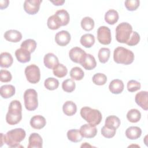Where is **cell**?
Masks as SVG:
<instances>
[{
  "label": "cell",
  "instance_id": "14",
  "mask_svg": "<svg viewBox=\"0 0 148 148\" xmlns=\"http://www.w3.org/2000/svg\"><path fill=\"white\" fill-rule=\"evenodd\" d=\"M85 69L92 70L94 69L97 66L96 60L93 56L90 54H87L84 57L83 60L80 64Z\"/></svg>",
  "mask_w": 148,
  "mask_h": 148
},
{
  "label": "cell",
  "instance_id": "15",
  "mask_svg": "<svg viewBox=\"0 0 148 148\" xmlns=\"http://www.w3.org/2000/svg\"><path fill=\"white\" fill-rule=\"evenodd\" d=\"M43 140L41 136L38 133H32L28 138V148L42 147Z\"/></svg>",
  "mask_w": 148,
  "mask_h": 148
},
{
  "label": "cell",
  "instance_id": "5",
  "mask_svg": "<svg viewBox=\"0 0 148 148\" xmlns=\"http://www.w3.org/2000/svg\"><path fill=\"white\" fill-rule=\"evenodd\" d=\"M132 27L127 22L119 24L116 28V39L121 43H126L132 33Z\"/></svg>",
  "mask_w": 148,
  "mask_h": 148
},
{
  "label": "cell",
  "instance_id": "23",
  "mask_svg": "<svg viewBox=\"0 0 148 148\" xmlns=\"http://www.w3.org/2000/svg\"><path fill=\"white\" fill-rule=\"evenodd\" d=\"M15 87L11 84L2 86L0 88V94L3 98L7 99L12 97L15 94Z\"/></svg>",
  "mask_w": 148,
  "mask_h": 148
},
{
  "label": "cell",
  "instance_id": "27",
  "mask_svg": "<svg viewBox=\"0 0 148 148\" xmlns=\"http://www.w3.org/2000/svg\"><path fill=\"white\" fill-rule=\"evenodd\" d=\"M47 25L48 28L52 30L58 29L61 26H62V24L60 19L55 14L54 15L50 16L48 18L47 21Z\"/></svg>",
  "mask_w": 148,
  "mask_h": 148
},
{
  "label": "cell",
  "instance_id": "38",
  "mask_svg": "<svg viewBox=\"0 0 148 148\" xmlns=\"http://www.w3.org/2000/svg\"><path fill=\"white\" fill-rule=\"evenodd\" d=\"M76 87V84L73 79H68L63 81L62 83V90L66 92H72Z\"/></svg>",
  "mask_w": 148,
  "mask_h": 148
},
{
  "label": "cell",
  "instance_id": "9",
  "mask_svg": "<svg viewBox=\"0 0 148 148\" xmlns=\"http://www.w3.org/2000/svg\"><path fill=\"white\" fill-rule=\"evenodd\" d=\"M42 2V0H26L24 3V9L28 14H35L38 12Z\"/></svg>",
  "mask_w": 148,
  "mask_h": 148
},
{
  "label": "cell",
  "instance_id": "7",
  "mask_svg": "<svg viewBox=\"0 0 148 148\" xmlns=\"http://www.w3.org/2000/svg\"><path fill=\"white\" fill-rule=\"evenodd\" d=\"M25 75L27 80L31 83L36 84L38 83L40 79V72L39 68L35 65L31 64L25 69Z\"/></svg>",
  "mask_w": 148,
  "mask_h": 148
},
{
  "label": "cell",
  "instance_id": "17",
  "mask_svg": "<svg viewBox=\"0 0 148 148\" xmlns=\"http://www.w3.org/2000/svg\"><path fill=\"white\" fill-rule=\"evenodd\" d=\"M4 38L8 41L17 43L21 40L22 34L17 30L10 29L5 32Z\"/></svg>",
  "mask_w": 148,
  "mask_h": 148
},
{
  "label": "cell",
  "instance_id": "26",
  "mask_svg": "<svg viewBox=\"0 0 148 148\" xmlns=\"http://www.w3.org/2000/svg\"><path fill=\"white\" fill-rule=\"evenodd\" d=\"M121 121L120 119L116 116L112 115L106 118L105 126L110 128L117 130L119 127Z\"/></svg>",
  "mask_w": 148,
  "mask_h": 148
},
{
  "label": "cell",
  "instance_id": "11",
  "mask_svg": "<svg viewBox=\"0 0 148 148\" xmlns=\"http://www.w3.org/2000/svg\"><path fill=\"white\" fill-rule=\"evenodd\" d=\"M80 132L83 138H92L97 134V129L95 126L90 124H85L80 128Z\"/></svg>",
  "mask_w": 148,
  "mask_h": 148
},
{
  "label": "cell",
  "instance_id": "42",
  "mask_svg": "<svg viewBox=\"0 0 148 148\" xmlns=\"http://www.w3.org/2000/svg\"><path fill=\"white\" fill-rule=\"evenodd\" d=\"M116 132V130L106 127L105 125L102 127L101 131L102 135L106 138H113L115 135Z\"/></svg>",
  "mask_w": 148,
  "mask_h": 148
},
{
  "label": "cell",
  "instance_id": "39",
  "mask_svg": "<svg viewBox=\"0 0 148 148\" xmlns=\"http://www.w3.org/2000/svg\"><path fill=\"white\" fill-rule=\"evenodd\" d=\"M92 80L95 84L98 86H102L106 83L107 77L103 73H97L92 76Z\"/></svg>",
  "mask_w": 148,
  "mask_h": 148
},
{
  "label": "cell",
  "instance_id": "37",
  "mask_svg": "<svg viewBox=\"0 0 148 148\" xmlns=\"http://www.w3.org/2000/svg\"><path fill=\"white\" fill-rule=\"evenodd\" d=\"M44 86L49 90H54L58 87L59 82L54 77H48L45 80Z\"/></svg>",
  "mask_w": 148,
  "mask_h": 148
},
{
  "label": "cell",
  "instance_id": "12",
  "mask_svg": "<svg viewBox=\"0 0 148 148\" xmlns=\"http://www.w3.org/2000/svg\"><path fill=\"white\" fill-rule=\"evenodd\" d=\"M71 36L67 31L62 30L58 32L55 35V41L60 46H65L71 41Z\"/></svg>",
  "mask_w": 148,
  "mask_h": 148
},
{
  "label": "cell",
  "instance_id": "19",
  "mask_svg": "<svg viewBox=\"0 0 148 148\" xmlns=\"http://www.w3.org/2000/svg\"><path fill=\"white\" fill-rule=\"evenodd\" d=\"M124 85L122 80L120 79H114L112 80L109 85L110 91L114 94H119L123 92Z\"/></svg>",
  "mask_w": 148,
  "mask_h": 148
},
{
  "label": "cell",
  "instance_id": "45",
  "mask_svg": "<svg viewBox=\"0 0 148 148\" xmlns=\"http://www.w3.org/2000/svg\"><path fill=\"white\" fill-rule=\"evenodd\" d=\"M9 3V1L8 0L5 1H0V8L1 9H3L6 8L8 6Z\"/></svg>",
  "mask_w": 148,
  "mask_h": 148
},
{
  "label": "cell",
  "instance_id": "36",
  "mask_svg": "<svg viewBox=\"0 0 148 148\" xmlns=\"http://www.w3.org/2000/svg\"><path fill=\"white\" fill-rule=\"evenodd\" d=\"M70 76L75 80H81L84 76V72L78 66L73 67L70 71Z\"/></svg>",
  "mask_w": 148,
  "mask_h": 148
},
{
  "label": "cell",
  "instance_id": "6",
  "mask_svg": "<svg viewBox=\"0 0 148 148\" xmlns=\"http://www.w3.org/2000/svg\"><path fill=\"white\" fill-rule=\"evenodd\" d=\"M24 105L28 111H33L38 106V94L35 90L28 88L24 93Z\"/></svg>",
  "mask_w": 148,
  "mask_h": 148
},
{
  "label": "cell",
  "instance_id": "13",
  "mask_svg": "<svg viewBox=\"0 0 148 148\" xmlns=\"http://www.w3.org/2000/svg\"><path fill=\"white\" fill-rule=\"evenodd\" d=\"M148 93L146 91H141L138 92L135 97V102L145 110L148 109Z\"/></svg>",
  "mask_w": 148,
  "mask_h": 148
},
{
  "label": "cell",
  "instance_id": "41",
  "mask_svg": "<svg viewBox=\"0 0 148 148\" xmlns=\"http://www.w3.org/2000/svg\"><path fill=\"white\" fill-rule=\"evenodd\" d=\"M140 83L135 80H131L128 81L127 85L128 91L131 92L139 90L140 88Z\"/></svg>",
  "mask_w": 148,
  "mask_h": 148
},
{
  "label": "cell",
  "instance_id": "35",
  "mask_svg": "<svg viewBox=\"0 0 148 148\" xmlns=\"http://www.w3.org/2000/svg\"><path fill=\"white\" fill-rule=\"evenodd\" d=\"M21 47L28 50L31 53H33L36 47V42L32 39H28L23 41L21 44Z\"/></svg>",
  "mask_w": 148,
  "mask_h": 148
},
{
  "label": "cell",
  "instance_id": "47",
  "mask_svg": "<svg viewBox=\"0 0 148 148\" xmlns=\"http://www.w3.org/2000/svg\"><path fill=\"white\" fill-rule=\"evenodd\" d=\"M3 134L2 133L1 134V146H2L3 145Z\"/></svg>",
  "mask_w": 148,
  "mask_h": 148
},
{
  "label": "cell",
  "instance_id": "18",
  "mask_svg": "<svg viewBox=\"0 0 148 148\" xmlns=\"http://www.w3.org/2000/svg\"><path fill=\"white\" fill-rule=\"evenodd\" d=\"M29 123L33 128L40 130L46 125V120L45 118L41 115H35L31 117Z\"/></svg>",
  "mask_w": 148,
  "mask_h": 148
},
{
  "label": "cell",
  "instance_id": "30",
  "mask_svg": "<svg viewBox=\"0 0 148 148\" xmlns=\"http://www.w3.org/2000/svg\"><path fill=\"white\" fill-rule=\"evenodd\" d=\"M140 118L141 113L136 109H132L130 110L127 113V119L131 123H137L140 120Z\"/></svg>",
  "mask_w": 148,
  "mask_h": 148
},
{
  "label": "cell",
  "instance_id": "21",
  "mask_svg": "<svg viewBox=\"0 0 148 148\" xmlns=\"http://www.w3.org/2000/svg\"><path fill=\"white\" fill-rule=\"evenodd\" d=\"M142 130L139 127L131 126L128 127L125 131V136L131 140L137 139L140 137Z\"/></svg>",
  "mask_w": 148,
  "mask_h": 148
},
{
  "label": "cell",
  "instance_id": "43",
  "mask_svg": "<svg viewBox=\"0 0 148 148\" xmlns=\"http://www.w3.org/2000/svg\"><path fill=\"white\" fill-rule=\"evenodd\" d=\"M140 41V35L136 31H133L132 35L128 40V41L125 43L130 46H133L136 45Z\"/></svg>",
  "mask_w": 148,
  "mask_h": 148
},
{
  "label": "cell",
  "instance_id": "46",
  "mask_svg": "<svg viewBox=\"0 0 148 148\" xmlns=\"http://www.w3.org/2000/svg\"><path fill=\"white\" fill-rule=\"evenodd\" d=\"M51 3H53L54 5L60 6L62 5L65 3L64 0H57V1H50Z\"/></svg>",
  "mask_w": 148,
  "mask_h": 148
},
{
  "label": "cell",
  "instance_id": "16",
  "mask_svg": "<svg viewBox=\"0 0 148 148\" xmlns=\"http://www.w3.org/2000/svg\"><path fill=\"white\" fill-rule=\"evenodd\" d=\"M43 63L45 66L49 68L53 69L57 64H59L58 58L52 53H49L44 56Z\"/></svg>",
  "mask_w": 148,
  "mask_h": 148
},
{
  "label": "cell",
  "instance_id": "29",
  "mask_svg": "<svg viewBox=\"0 0 148 148\" xmlns=\"http://www.w3.org/2000/svg\"><path fill=\"white\" fill-rule=\"evenodd\" d=\"M66 135L68 139L69 140L75 143L80 142L83 138L81 135L80 131L77 129L69 130L68 131Z\"/></svg>",
  "mask_w": 148,
  "mask_h": 148
},
{
  "label": "cell",
  "instance_id": "24",
  "mask_svg": "<svg viewBox=\"0 0 148 148\" xmlns=\"http://www.w3.org/2000/svg\"><path fill=\"white\" fill-rule=\"evenodd\" d=\"M118 12L114 9H109L105 14V21L110 25H114L119 20Z\"/></svg>",
  "mask_w": 148,
  "mask_h": 148
},
{
  "label": "cell",
  "instance_id": "34",
  "mask_svg": "<svg viewBox=\"0 0 148 148\" xmlns=\"http://www.w3.org/2000/svg\"><path fill=\"white\" fill-rule=\"evenodd\" d=\"M55 14L57 15L60 19L62 26H65L68 24L70 20V17L68 12L65 9H60L57 10Z\"/></svg>",
  "mask_w": 148,
  "mask_h": 148
},
{
  "label": "cell",
  "instance_id": "22",
  "mask_svg": "<svg viewBox=\"0 0 148 148\" xmlns=\"http://www.w3.org/2000/svg\"><path fill=\"white\" fill-rule=\"evenodd\" d=\"M62 110L65 115L68 116H72L76 113V105L72 101H67L62 106Z\"/></svg>",
  "mask_w": 148,
  "mask_h": 148
},
{
  "label": "cell",
  "instance_id": "32",
  "mask_svg": "<svg viewBox=\"0 0 148 148\" xmlns=\"http://www.w3.org/2000/svg\"><path fill=\"white\" fill-rule=\"evenodd\" d=\"M110 55V49L106 47H102L99 49L98 53V57L100 62L105 64L109 59Z\"/></svg>",
  "mask_w": 148,
  "mask_h": 148
},
{
  "label": "cell",
  "instance_id": "20",
  "mask_svg": "<svg viewBox=\"0 0 148 148\" xmlns=\"http://www.w3.org/2000/svg\"><path fill=\"white\" fill-rule=\"evenodd\" d=\"M31 53L28 50L20 47L15 51V56L18 60L21 63H26L31 60Z\"/></svg>",
  "mask_w": 148,
  "mask_h": 148
},
{
  "label": "cell",
  "instance_id": "33",
  "mask_svg": "<svg viewBox=\"0 0 148 148\" xmlns=\"http://www.w3.org/2000/svg\"><path fill=\"white\" fill-rule=\"evenodd\" d=\"M80 24L82 28L86 31H91L94 28L95 25L94 20L88 16L83 17L81 21Z\"/></svg>",
  "mask_w": 148,
  "mask_h": 148
},
{
  "label": "cell",
  "instance_id": "28",
  "mask_svg": "<svg viewBox=\"0 0 148 148\" xmlns=\"http://www.w3.org/2000/svg\"><path fill=\"white\" fill-rule=\"evenodd\" d=\"M80 42L81 45L86 48H90L95 43L94 36L91 34H84L81 36Z\"/></svg>",
  "mask_w": 148,
  "mask_h": 148
},
{
  "label": "cell",
  "instance_id": "25",
  "mask_svg": "<svg viewBox=\"0 0 148 148\" xmlns=\"http://www.w3.org/2000/svg\"><path fill=\"white\" fill-rule=\"evenodd\" d=\"M13 62V58L9 53L3 52L0 55V66L2 68H9Z\"/></svg>",
  "mask_w": 148,
  "mask_h": 148
},
{
  "label": "cell",
  "instance_id": "40",
  "mask_svg": "<svg viewBox=\"0 0 148 148\" xmlns=\"http://www.w3.org/2000/svg\"><path fill=\"white\" fill-rule=\"evenodd\" d=\"M124 4L128 10L134 11L139 6L140 1L138 0H127L125 1Z\"/></svg>",
  "mask_w": 148,
  "mask_h": 148
},
{
  "label": "cell",
  "instance_id": "3",
  "mask_svg": "<svg viewBox=\"0 0 148 148\" xmlns=\"http://www.w3.org/2000/svg\"><path fill=\"white\" fill-rule=\"evenodd\" d=\"M134 53L125 47H117L114 50L113 60L117 64L129 65L134 60Z\"/></svg>",
  "mask_w": 148,
  "mask_h": 148
},
{
  "label": "cell",
  "instance_id": "2",
  "mask_svg": "<svg viewBox=\"0 0 148 148\" xmlns=\"http://www.w3.org/2000/svg\"><path fill=\"white\" fill-rule=\"evenodd\" d=\"M26 136L24 130L21 128L10 130L3 135V143L10 147L19 146L20 143L23 140Z\"/></svg>",
  "mask_w": 148,
  "mask_h": 148
},
{
  "label": "cell",
  "instance_id": "1",
  "mask_svg": "<svg viewBox=\"0 0 148 148\" xmlns=\"http://www.w3.org/2000/svg\"><path fill=\"white\" fill-rule=\"evenodd\" d=\"M22 119V106L18 100H13L9 103L6 115V121L9 125L18 124Z\"/></svg>",
  "mask_w": 148,
  "mask_h": 148
},
{
  "label": "cell",
  "instance_id": "4",
  "mask_svg": "<svg viewBox=\"0 0 148 148\" xmlns=\"http://www.w3.org/2000/svg\"><path fill=\"white\" fill-rule=\"evenodd\" d=\"M80 116L88 124L96 126L98 125L102 119L101 112L97 109L88 106L83 107L80 109Z\"/></svg>",
  "mask_w": 148,
  "mask_h": 148
},
{
  "label": "cell",
  "instance_id": "44",
  "mask_svg": "<svg viewBox=\"0 0 148 148\" xmlns=\"http://www.w3.org/2000/svg\"><path fill=\"white\" fill-rule=\"evenodd\" d=\"M12 79L11 73L5 69H1L0 71V80L1 82H9Z\"/></svg>",
  "mask_w": 148,
  "mask_h": 148
},
{
  "label": "cell",
  "instance_id": "31",
  "mask_svg": "<svg viewBox=\"0 0 148 148\" xmlns=\"http://www.w3.org/2000/svg\"><path fill=\"white\" fill-rule=\"evenodd\" d=\"M53 73L56 77L62 78L66 75L68 73V69L63 64H58L53 69Z\"/></svg>",
  "mask_w": 148,
  "mask_h": 148
},
{
  "label": "cell",
  "instance_id": "8",
  "mask_svg": "<svg viewBox=\"0 0 148 148\" xmlns=\"http://www.w3.org/2000/svg\"><path fill=\"white\" fill-rule=\"evenodd\" d=\"M97 39L102 45H109L112 40L110 29L106 26L99 27L97 29Z\"/></svg>",
  "mask_w": 148,
  "mask_h": 148
},
{
  "label": "cell",
  "instance_id": "10",
  "mask_svg": "<svg viewBox=\"0 0 148 148\" xmlns=\"http://www.w3.org/2000/svg\"><path fill=\"white\" fill-rule=\"evenodd\" d=\"M86 54L85 51L79 47H74L69 51V56L71 60L78 64L81 63Z\"/></svg>",
  "mask_w": 148,
  "mask_h": 148
}]
</instances>
